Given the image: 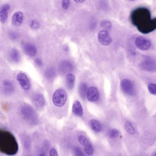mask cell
Masks as SVG:
<instances>
[{"label":"cell","mask_w":156,"mask_h":156,"mask_svg":"<svg viewBox=\"0 0 156 156\" xmlns=\"http://www.w3.org/2000/svg\"><path fill=\"white\" fill-rule=\"evenodd\" d=\"M75 2L77 3H83L85 1V0H74Z\"/></svg>","instance_id":"33"},{"label":"cell","mask_w":156,"mask_h":156,"mask_svg":"<svg viewBox=\"0 0 156 156\" xmlns=\"http://www.w3.org/2000/svg\"><path fill=\"white\" fill-rule=\"evenodd\" d=\"M87 90H88V89H87L86 84L84 83H81L79 88V92H80V95L83 98H84L86 96Z\"/></svg>","instance_id":"20"},{"label":"cell","mask_w":156,"mask_h":156,"mask_svg":"<svg viewBox=\"0 0 156 156\" xmlns=\"http://www.w3.org/2000/svg\"><path fill=\"white\" fill-rule=\"evenodd\" d=\"M38 156H45L44 155V154H40V155H39Z\"/></svg>","instance_id":"34"},{"label":"cell","mask_w":156,"mask_h":156,"mask_svg":"<svg viewBox=\"0 0 156 156\" xmlns=\"http://www.w3.org/2000/svg\"><path fill=\"white\" fill-rule=\"evenodd\" d=\"M75 77L73 74H68L66 76L67 84L68 87L70 89H72L74 86V82H75Z\"/></svg>","instance_id":"18"},{"label":"cell","mask_w":156,"mask_h":156,"mask_svg":"<svg viewBox=\"0 0 156 156\" xmlns=\"http://www.w3.org/2000/svg\"><path fill=\"white\" fill-rule=\"evenodd\" d=\"M155 156H156V153H155Z\"/></svg>","instance_id":"36"},{"label":"cell","mask_w":156,"mask_h":156,"mask_svg":"<svg viewBox=\"0 0 156 156\" xmlns=\"http://www.w3.org/2000/svg\"><path fill=\"white\" fill-rule=\"evenodd\" d=\"M98 39L101 44L104 46L109 45L112 43V38L106 30H101L98 34Z\"/></svg>","instance_id":"8"},{"label":"cell","mask_w":156,"mask_h":156,"mask_svg":"<svg viewBox=\"0 0 156 156\" xmlns=\"http://www.w3.org/2000/svg\"><path fill=\"white\" fill-rule=\"evenodd\" d=\"M10 6L8 4L5 5L0 11V21L1 23H5L7 20L8 13L10 10Z\"/></svg>","instance_id":"13"},{"label":"cell","mask_w":156,"mask_h":156,"mask_svg":"<svg viewBox=\"0 0 156 156\" xmlns=\"http://www.w3.org/2000/svg\"><path fill=\"white\" fill-rule=\"evenodd\" d=\"M16 80L20 86L25 90H29L30 88V82L27 76L23 73H19L16 76Z\"/></svg>","instance_id":"9"},{"label":"cell","mask_w":156,"mask_h":156,"mask_svg":"<svg viewBox=\"0 0 156 156\" xmlns=\"http://www.w3.org/2000/svg\"><path fill=\"white\" fill-rule=\"evenodd\" d=\"M79 143L83 146L84 151L88 155L92 156L93 154L94 148L92 144L90 143L87 137L83 135H80L78 136Z\"/></svg>","instance_id":"5"},{"label":"cell","mask_w":156,"mask_h":156,"mask_svg":"<svg viewBox=\"0 0 156 156\" xmlns=\"http://www.w3.org/2000/svg\"><path fill=\"white\" fill-rule=\"evenodd\" d=\"M31 27L32 28L36 29V28H38V27H39V24L36 21H33L31 23Z\"/></svg>","instance_id":"31"},{"label":"cell","mask_w":156,"mask_h":156,"mask_svg":"<svg viewBox=\"0 0 156 156\" xmlns=\"http://www.w3.org/2000/svg\"><path fill=\"white\" fill-rule=\"evenodd\" d=\"M101 26L106 30H110L112 28V23L109 21H104L101 23Z\"/></svg>","instance_id":"23"},{"label":"cell","mask_w":156,"mask_h":156,"mask_svg":"<svg viewBox=\"0 0 156 156\" xmlns=\"http://www.w3.org/2000/svg\"><path fill=\"white\" fill-rule=\"evenodd\" d=\"M13 60H17L18 59V53L16 49L13 50L12 52V55H11Z\"/></svg>","instance_id":"29"},{"label":"cell","mask_w":156,"mask_h":156,"mask_svg":"<svg viewBox=\"0 0 156 156\" xmlns=\"http://www.w3.org/2000/svg\"><path fill=\"white\" fill-rule=\"evenodd\" d=\"M34 102L38 107H42L45 104V99L44 96L41 94H37L34 96Z\"/></svg>","instance_id":"16"},{"label":"cell","mask_w":156,"mask_h":156,"mask_svg":"<svg viewBox=\"0 0 156 156\" xmlns=\"http://www.w3.org/2000/svg\"><path fill=\"white\" fill-rule=\"evenodd\" d=\"M135 44L136 47L140 50L145 51L151 48L152 43L149 39L143 37L139 36L136 39Z\"/></svg>","instance_id":"6"},{"label":"cell","mask_w":156,"mask_h":156,"mask_svg":"<svg viewBox=\"0 0 156 156\" xmlns=\"http://www.w3.org/2000/svg\"><path fill=\"white\" fill-rule=\"evenodd\" d=\"M59 68L62 72L66 73L72 70L73 66L71 63L69 61H64L63 63H61Z\"/></svg>","instance_id":"17"},{"label":"cell","mask_w":156,"mask_h":156,"mask_svg":"<svg viewBox=\"0 0 156 156\" xmlns=\"http://www.w3.org/2000/svg\"><path fill=\"white\" fill-rule=\"evenodd\" d=\"M125 128L126 132L130 135H133L135 133V129L133 126L130 122H126L125 124Z\"/></svg>","instance_id":"19"},{"label":"cell","mask_w":156,"mask_h":156,"mask_svg":"<svg viewBox=\"0 0 156 156\" xmlns=\"http://www.w3.org/2000/svg\"><path fill=\"white\" fill-rule=\"evenodd\" d=\"M129 1H134V0H129Z\"/></svg>","instance_id":"35"},{"label":"cell","mask_w":156,"mask_h":156,"mask_svg":"<svg viewBox=\"0 0 156 156\" xmlns=\"http://www.w3.org/2000/svg\"><path fill=\"white\" fill-rule=\"evenodd\" d=\"M25 53L29 56L34 57L36 55L37 52L36 48L34 45L26 43L23 47Z\"/></svg>","instance_id":"11"},{"label":"cell","mask_w":156,"mask_h":156,"mask_svg":"<svg viewBox=\"0 0 156 156\" xmlns=\"http://www.w3.org/2000/svg\"><path fill=\"white\" fill-rule=\"evenodd\" d=\"M49 156H58V153L55 148H52L49 151Z\"/></svg>","instance_id":"30"},{"label":"cell","mask_w":156,"mask_h":156,"mask_svg":"<svg viewBox=\"0 0 156 156\" xmlns=\"http://www.w3.org/2000/svg\"><path fill=\"white\" fill-rule=\"evenodd\" d=\"M24 146L26 149L29 150L31 147V140L28 137H26L23 141Z\"/></svg>","instance_id":"25"},{"label":"cell","mask_w":156,"mask_h":156,"mask_svg":"<svg viewBox=\"0 0 156 156\" xmlns=\"http://www.w3.org/2000/svg\"><path fill=\"white\" fill-rule=\"evenodd\" d=\"M120 132L117 129H113L109 132L108 135L109 137L112 139L117 138L120 135Z\"/></svg>","instance_id":"21"},{"label":"cell","mask_w":156,"mask_h":156,"mask_svg":"<svg viewBox=\"0 0 156 156\" xmlns=\"http://www.w3.org/2000/svg\"><path fill=\"white\" fill-rule=\"evenodd\" d=\"M18 150L15 138L10 134L0 133V151L6 154H15Z\"/></svg>","instance_id":"2"},{"label":"cell","mask_w":156,"mask_h":156,"mask_svg":"<svg viewBox=\"0 0 156 156\" xmlns=\"http://www.w3.org/2000/svg\"><path fill=\"white\" fill-rule=\"evenodd\" d=\"M35 62L37 64V65H38V66H40L42 65V61H41V60H40V59H36Z\"/></svg>","instance_id":"32"},{"label":"cell","mask_w":156,"mask_h":156,"mask_svg":"<svg viewBox=\"0 0 156 156\" xmlns=\"http://www.w3.org/2000/svg\"><path fill=\"white\" fill-rule=\"evenodd\" d=\"M55 70L52 68L48 69L45 72L46 77L48 79H52L55 76Z\"/></svg>","instance_id":"22"},{"label":"cell","mask_w":156,"mask_h":156,"mask_svg":"<svg viewBox=\"0 0 156 156\" xmlns=\"http://www.w3.org/2000/svg\"><path fill=\"white\" fill-rule=\"evenodd\" d=\"M74 154L75 156H85L82 151L79 147H76L74 149Z\"/></svg>","instance_id":"27"},{"label":"cell","mask_w":156,"mask_h":156,"mask_svg":"<svg viewBox=\"0 0 156 156\" xmlns=\"http://www.w3.org/2000/svg\"><path fill=\"white\" fill-rule=\"evenodd\" d=\"M121 88L124 93L130 96H133L136 93L133 83L128 79H124L121 81Z\"/></svg>","instance_id":"4"},{"label":"cell","mask_w":156,"mask_h":156,"mask_svg":"<svg viewBox=\"0 0 156 156\" xmlns=\"http://www.w3.org/2000/svg\"><path fill=\"white\" fill-rule=\"evenodd\" d=\"M23 21V14L21 12H18L14 14L12 17V23L15 26L21 25Z\"/></svg>","instance_id":"12"},{"label":"cell","mask_w":156,"mask_h":156,"mask_svg":"<svg viewBox=\"0 0 156 156\" xmlns=\"http://www.w3.org/2000/svg\"><path fill=\"white\" fill-rule=\"evenodd\" d=\"M72 111L73 112L78 116H81L82 115L83 113L82 107L79 101H76L74 102L72 107Z\"/></svg>","instance_id":"15"},{"label":"cell","mask_w":156,"mask_h":156,"mask_svg":"<svg viewBox=\"0 0 156 156\" xmlns=\"http://www.w3.org/2000/svg\"><path fill=\"white\" fill-rule=\"evenodd\" d=\"M33 112L32 111L29 110H27V112L23 114L24 116L27 120H32L33 117Z\"/></svg>","instance_id":"26"},{"label":"cell","mask_w":156,"mask_h":156,"mask_svg":"<svg viewBox=\"0 0 156 156\" xmlns=\"http://www.w3.org/2000/svg\"><path fill=\"white\" fill-rule=\"evenodd\" d=\"M86 96H87V99L90 101H96L99 99V91L97 88L91 86L88 89Z\"/></svg>","instance_id":"10"},{"label":"cell","mask_w":156,"mask_h":156,"mask_svg":"<svg viewBox=\"0 0 156 156\" xmlns=\"http://www.w3.org/2000/svg\"><path fill=\"white\" fill-rule=\"evenodd\" d=\"M149 10L141 8L135 10L132 14V21L141 33L147 34L156 29V18L151 20Z\"/></svg>","instance_id":"1"},{"label":"cell","mask_w":156,"mask_h":156,"mask_svg":"<svg viewBox=\"0 0 156 156\" xmlns=\"http://www.w3.org/2000/svg\"><path fill=\"white\" fill-rule=\"evenodd\" d=\"M62 5L63 8L65 10H67L70 5L69 0H62Z\"/></svg>","instance_id":"28"},{"label":"cell","mask_w":156,"mask_h":156,"mask_svg":"<svg viewBox=\"0 0 156 156\" xmlns=\"http://www.w3.org/2000/svg\"><path fill=\"white\" fill-rule=\"evenodd\" d=\"M148 90L151 94L156 95V84L151 83L148 85Z\"/></svg>","instance_id":"24"},{"label":"cell","mask_w":156,"mask_h":156,"mask_svg":"<svg viewBox=\"0 0 156 156\" xmlns=\"http://www.w3.org/2000/svg\"><path fill=\"white\" fill-rule=\"evenodd\" d=\"M89 125L91 128L96 133H99L101 130V125L97 120L91 119L89 121Z\"/></svg>","instance_id":"14"},{"label":"cell","mask_w":156,"mask_h":156,"mask_svg":"<svg viewBox=\"0 0 156 156\" xmlns=\"http://www.w3.org/2000/svg\"><path fill=\"white\" fill-rule=\"evenodd\" d=\"M140 66L142 69L147 71L153 72L156 70L155 61L149 57L145 58L140 63Z\"/></svg>","instance_id":"7"},{"label":"cell","mask_w":156,"mask_h":156,"mask_svg":"<svg viewBox=\"0 0 156 156\" xmlns=\"http://www.w3.org/2000/svg\"><path fill=\"white\" fill-rule=\"evenodd\" d=\"M67 100V94L63 89H58L54 93L53 101L54 105L57 107H61L65 105Z\"/></svg>","instance_id":"3"}]
</instances>
